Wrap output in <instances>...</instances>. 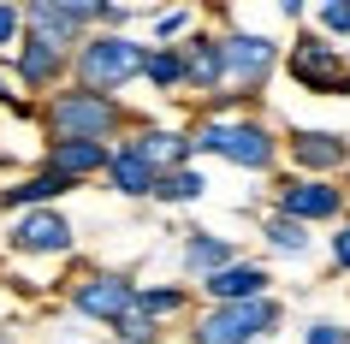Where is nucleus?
<instances>
[{"label":"nucleus","instance_id":"6e6552de","mask_svg":"<svg viewBox=\"0 0 350 344\" xmlns=\"http://www.w3.org/2000/svg\"><path fill=\"white\" fill-rule=\"evenodd\" d=\"M72 308L83 321L119 326L125 315H137V279H131V273H113V267H90L72 285Z\"/></svg>","mask_w":350,"mask_h":344},{"label":"nucleus","instance_id":"aec40b11","mask_svg":"<svg viewBox=\"0 0 350 344\" xmlns=\"http://www.w3.org/2000/svg\"><path fill=\"white\" fill-rule=\"evenodd\" d=\"M154 178H161V172H154L148 161H137L125 143L113 148V161H107V184L119 190V196H148V190H154Z\"/></svg>","mask_w":350,"mask_h":344},{"label":"nucleus","instance_id":"dca6fc26","mask_svg":"<svg viewBox=\"0 0 350 344\" xmlns=\"http://www.w3.org/2000/svg\"><path fill=\"white\" fill-rule=\"evenodd\" d=\"M232 261H243L232 237H220V232H185V273H196V279H214V273L232 267Z\"/></svg>","mask_w":350,"mask_h":344},{"label":"nucleus","instance_id":"a211bd4d","mask_svg":"<svg viewBox=\"0 0 350 344\" xmlns=\"http://www.w3.org/2000/svg\"><path fill=\"white\" fill-rule=\"evenodd\" d=\"M77 184H66V178H54V172H36V178H24V184H6L0 190V208H54L59 196H72Z\"/></svg>","mask_w":350,"mask_h":344},{"label":"nucleus","instance_id":"9d476101","mask_svg":"<svg viewBox=\"0 0 350 344\" xmlns=\"http://www.w3.org/2000/svg\"><path fill=\"white\" fill-rule=\"evenodd\" d=\"M6 243H12L18 255H72L77 232H72V220L59 214V208H30V214L12 220Z\"/></svg>","mask_w":350,"mask_h":344},{"label":"nucleus","instance_id":"4468645a","mask_svg":"<svg viewBox=\"0 0 350 344\" xmlns=\"http://www.w3.org/2000/svg\"><path fill=\"white\" fill-rule=\"evenodd\" d=\"M267 285H273V273L261 261H232L214 279H202V297L208 303H256V297H267Z\"/></svg>","mask_w":350,"mask_h":344},{"label":"nucleus","instance_id":"f03ea898","mask_svg":"<svg viewBox=\"0 0 350 344\" xmlns=\"http://www.w3.org/2000/svg\"><path fill=\"white\" fill-rule=\"evenodd\" d=\"M220 48V95H214V119H226V107H238V101H256L267 90V77L279 72V42L261 36V30H226L214 36Z\"/></svg>","mask_w":350,"mask_h":344},{"label":"nucleus","instance_id":"f3484780","mask_svg":"<svg viewBox=\"0 0 350 344\" xmlns=\"http://www.w3.org/2000/svg\"><path fill=\"white\" fill-rule=\"evenodd\" d=\"M178 59H185V90H196V95H220V48H214V36H190V42H178Z\"/></svg>","mask_w":350,"mask_h":344},{"label":"nucleus","instance_id":"7ed1b4c3","mask_svg":"<svg viewBox=\"0 0 350 344\" xmlns=\"http://www.w3.org/2000/svg\"><path fill=\"white\" fill-rule=\"evenodd\" d=\"M185 143H190V161L196 155H214V161L226 166H238V172H267V166L279 161V137L261 119H214V113H202L196 125L185 131Z\"/></svg>","mask_w":350,"mask_h":344},{"label":"nucleus","instance_id":"f8f14e48","mask_svg":"<svg viewBox=\"0 0 350 344\" xmlns=\"http://www.w3.org/2000/svg\"><path fill=\"white\" fill-rule=\"evenodd\" d=\"M279 148H291V166H303L309 178H327V172H338L350 161V137H338V131L291 125V137H279Z\"/></svg>","mask_w":350,"mask_h":344},{"label":"nucleus","instance_id":"bb28decb","mask_svg":"<svg viewBox=\"0 0 350 344\" xmlns=\"http://www.w3.org/2000/svg\"><path fill=\"white\" fill-rule=\"evenodd\" d=\"M190 24H196V12H190V6H185V12H161V18H154V36L172 42V36H185Z\"/></svg>","mask_w":350,"mask_h":344},{"label":"nucleus","instance_id":"f257e3e1","mask_svg":"<svg viewBox=\"0 0 350 344\" xmlns=\"http://www.w3.org/2000/svg\"><path fill=\"white\" fill-rule=\"evenodd\" d=\"M42 125H48V143H107L113 148V137L131 125V113L119 95H95V90L66 83L42 101Z\"/></svg>","mask_w":350,"mask_h":344},{"label":"nucleus","instance_id":"c85d7f7f","mask_svg":"<svg viewBox=\"0 0 350 344\" xmlns=\"http://www.w3.org/2000/svg\"><path fill=\"white\" fill-rule=\"evenodd\" d=\"M332 267L350 273V220H338V232H332Z\"/></svg>","mask_w":350,"mask_h":344},{"label":"nucleus","instance_id":"6ab92c4d","mask_svg":"<svg viewBox=\"0 0 350 344\" xmlns=\"http://www.w3.org/2000/svg\"><path fill=\"white\" fill-rule=\"evenodd\" d=\"M202 196H208V178H202V166H196V161L161 172L154 190H148V202H161V208H185V202H202Z\"/></svg>","mask_w":350,"mask_h":344},{"label":"nucleus","instance_id":"c756f323","mask_svg":"<svg viewBox=\"0 0 350 344\" xmlns=\"http://www.w3.org/2000/svg\"><path fill=\"white\" fill-rule=\"evenodd\" d=\"M0 101H6V107H18V113H30V101H18V95L6 90V77H0Z\"/></svg>","mask_w":350,"mask_h":344},{"label":"nucleus","instance_id":"393cba45","mask_svg":"<svg viewBox=\"0 0 350 344\" xmlns=\"http://www.w3.org/2000/svg\"><path fill=\"white\" fill-rule=\"evenodd\" d=\"M113 332H119L125 344H161V326L148 321V315H125V321L113 326Z\"/></svg>","mask_w":350,"mask_h":344},{"label":"nucleus","instance_id":"412c9836","mask_svg":"<svg viewBox=\"0 0 350 344\" xmlns=\"http://www.w3.org/2000/svg\"><path fill=\"white\" fill-rule=\"evenodd\" d=\"M185 308H190V285H137V315H148L154 326Z\"/></svg>","mask_w":350,"mask_h":344},{"label":"nucleus","instance_id":"9b49d317","mask_svg":"<svg viewBox=\"0 0 350 344\" xmlns=\"http://www.w3.org/2000/svg\"><path fill=\"white\" fill-rule=\"evenodd\" d=\"M12 72H18V83L30 95H54V90H66V77H72V54L48 48L42 36H18V48H12Z\"/></svg>","mask_w":350,"mask_h":344},{"label":"nucleus","instance_id":"ddd939ff","mask_svg":"<svg viewBox=\"0 0 350 344\" xmlns=\"http://www.w3.org/2000/svg\"><path fill=\"white\" fill-rule=\"evenodd\" d=\"M107 161H113L107 143H48L42 172H54V178H66V184H83V178H101Z\"/></svg>","mask_w":350,"mask_h":344},{"label":"nucleus","instance_id":"cd10ccee","mask_svg":"<svg viewBox=\"0 0 350 344\" xmlns=\"http://www.w3.org/2000/svg\"><path fill=\"white\" fill-rule=\"evenodd\" d=\"M303 344H350V326H338V321H314L309 332H303Z\"/></svg>","mask_w":350,"mask_h":344},{"label":"nucleus","instance_id":"39448f33","mask_svg":"<svg viewBox=\"0 0 350 344\" xmlns=\"http://www.w3.org/2000/svg\"><path fill=\"white\" fill-rule=\"evenodd\" d=\"M285 308L273 297H256V303H208L196 321H190L185 344H261L267 332H279Z\"/></svg>","mask_w":350,"mask_h":344},{"label":"nucleus","instance_id":"423d86ee","mask_svg":"<svg viewBox=\"0 0 350 344\" xmlns=\"http://www.w3.org/2000/svg\"><path fill=\"white\" fill-rule=\"evenodd\" d=\"M279 66L291 72L297 90H309V95H350V59L327 36H314V30H297L291 48L279 54Z\"/></svg>","mask_w":350,"mask_h":344},{"label":"nucleus","instance_id":"a878e982","mask_svg":"<svg viewBox=\"0 0 350 344\" xmlns=\"http://www.w3.org/2000/svg\"><path fill=\"white\" fill-rule=\"evenodd\" d=\"M18 36H24L18 6H6V0H0V59H6V48H18Z\"/></svg>","mask_w":350,"mask_h":344},{"label":"nucleus","instance_id":"20e7f679","mask_svg":"<svg viewBox=\"0 0 350 344\" xmlns=\"http://www.w3.org/2000/svg\"><path fill=\"white\" fill-rule=\"evenodd\" d=\"M143 59H148V48L137 36L95 30V36H83L72 48V83L77 90H95V95H113V90H125V83L143 77Z\"/></svg>","mask_w":350,"mask_h":344},{"label":"nucleus","instance_id":"5701e85b","mask_svg":"<svg viewBox=\"0 0 350 344\" xmlns=\"http://www.w3.org/2000/svg\"><path fill=\"white\" fill-rule=\"evenodd\" d=\"M261 237H267V250H279V255H303V250H309V226H297V220H279V214H267Z\"/></svg>","mask_w":350,"mask_h":344},{"label":"nucleus","instance_id":"1a4fd4ad","mask_svg":"<svg viewBox=\"0 0 350 344\" xmlns=\"http://www.w3.org/2000/svg\"><path fill=\"white\" fill-rule=\"evenodd\" d=\"M273 214L314 226V220H345V190L332 178H279L273 190Z\"/></svg>","mask_w":350,"mask_h":344},{"label":"nucleus","instance_id":"4be33fe9","mask_svg":"<svg viewBox=\"0 0 350 344\" xmlns=\"http://www.w3.org/2000/svg\"><path fill=\"white\" fill-rule=\"evenodd\" d=\"M143 77H148L161 95H178V90H185V59H178V48H148Z\"/></svg>","mask_w":350,"mask_h":344},{"label":"nucleus","instance_id":"0eeeda50","mask_svg":"<svg viewBox=\"0 0 350 344\" xmlns=\"http://www.w3.org/2000/svg\"><path fill=\"white\" fill-rule=\"evenodd\" d=\"M18 18H24V36H42L48 48L72 54L95 24V0H30Z\"/></svg>","mask_w":350,"mask_h":344},{"label":"nucleus","instance_id":"2eb2a0df","mask_svg":"<svg viewBox=\"0 0 350 344\" xmlns=\"http://www.w3.org/2000/svg\"><path fill=\"white\" fill-rule=\"evenodd\" d=\"M125 148L137 155V161H148L154 172L190 166V143H185V131H172V125H137V131L125 137Z\"/></svg>","mask_w":350,"mask_h":344},{"label":"nucleus","instance_id":"b1692460","mask_svg":"<svg viewBox=\"0 0 350 344\" xmlns=\"http://www.w3.org/2000/svg\"><path fill=\"white\" fill-rule=\"evenodd\" d=\"M314 24H321V30H314V36H350V0H327V6H321V12H314Z\"/></svg>","mask_w":350,"mask_h":344}]
</instances>
